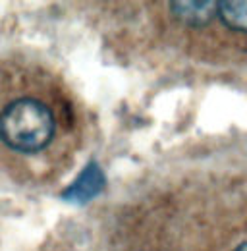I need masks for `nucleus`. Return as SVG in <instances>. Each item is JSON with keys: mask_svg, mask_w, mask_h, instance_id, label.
I'll list each match as a JSON object with an SVG mask.
<instances>
[{"mask_svg": "<svg viewBox=\"0 0 247 251\" xmlns=\"http://www.w3.org/2000/svg\"><path fill=\"white\" fill-rule=\"evenodd\" d=\"M236 251H247V242H244V244H242Z\"/></svg>", "mask_w": 247, "mask_h": 251, "instance_id": "39448f33", "label": "nucleus"}, {"mask_svg": "<svg viewBox=\"0 0 247 251\" xmlns=\"http://www.w3.org/2000/svg\"><path fill=\"white\" fill-rule=\"evenodd\" d=\"M172 14L185 25L199 27L218 14V2H172Z\"/></svg>", "mask_w": 247, "mask_h": 251, "instance_id": "7ed1b4c3", "label": "nucleus"}, {"mask_svg": "<svg viewBox=\"0 0 247 251\" xmlns=\"http://www.w3.org/2000/svg\"><path fill=\"white\" fill-rule=\"evenodd\" d=\"M218 16L232 31L247 33V0L218 2Z\"/></svg>", "mask_w": 247, "mask_h": 251, "instance_id": "20e7f679", "label": "nucleus"}, {"mask_svg": "<svg viewBox=\"0 0 247 251\" xmlns=\"http://www.w3.org/2000/svg\"><path fill=\"white\" fill-rule=\"evenodd\" d=\"M54 137V116L35 99H18L0 114V139L14 151L37 153Z\"/></svg>", "mask_w": 247, "mask_h": 251, "instance_id": "f257e3e1", "label": "nucleus"}, {"mask_svg": "<svg viewBox=\"0 0 247 251\" xmlns=\"http://www.w3.org/2000/svg\"><path fill=\"white\" fill-rule=\"evenodd\" d=\"M104 188V174L97 162H89L79 176L74 180L72 186L62 191V197L70 203H87L95 195H99Z\"/></svg>", "mask_w": 247, "mask_h": 251, "instance_id": "f03ea898", "label": "nucleus"}]
</instances>
